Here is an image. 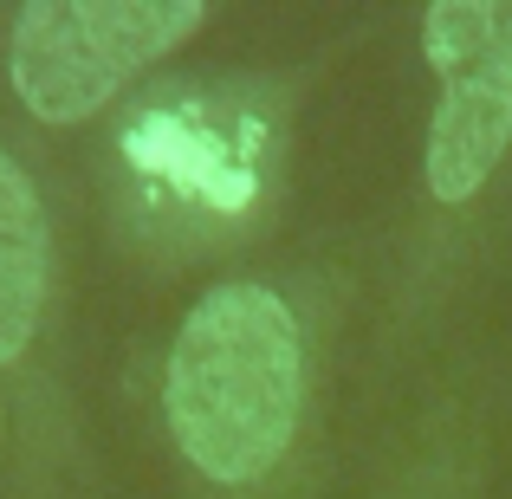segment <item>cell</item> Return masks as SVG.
<instances>
[{"instance_id": "4", "label": "cell", "mask_w": 512, "mask_h": 499, "mask_svg": "<svg viewBox=\"0 0 512 499\" xmlns=\"http://www.w3.org/2000/svg\"><path fill=\"white\" fill-rule=\"evenodd\" d=\"M46 208H39L26 169L0 150V363L33 344L39 305H46Z\"/></svg>"}, {"instance_id": "2", "label": "cell", "mask_w": 512, "mask_h": 499, "mask_svg": "<svg viewBox=\"0 0 512 499\" xmlns=\"http://www.w3.org/2000/svg\"><path fill=\"white\" fill-rule=\"evenodd\" d=\"M201 20L195 0H33L13 20L7 78L33 117L85 124Z\"/></svg>"}, {"instance_id": "1", "label": "cell", "mask_w": 512, "mask_h": 499, "mask_svg": "<svg viewBox=\"0 0 512 499\" xmlns=\"http://www.w3.org/2000/svg\"><path fill=\"white\" fill-rule=\"evenodd\" d=\"M299 325L266 286H214L169 350L163 409L182 454L221 487H247L299 428Z\"/></svg>"}, {"instance_id": "3", "label": "cell", "mask_w": 512, "mask_h": 499, "mask_svg": "<svg viewBox=\"0 0 512 499\" xmlns=\"http://www.w3.org/2000/svg\"><path fill=\"white\" fill-rule=\"evenodd\" d=\"M441 111L428 124V195L474 201L512 143V0H435L422 13Z\"/></svg>"}, {"instance_id": "5", "label": "cell", "mask_w": 512, "mask_h": 499, "mask_svg": "<svg viewBox=\"0 0 512 499\" xmlns=\"http://www.w3.org/2000/svg\"><path fill=\"white\" fill-rule=\"evenodd\" d=\"M130 163L150 169L156 182H169L175 195H195V201H214V208H240L253 195V169L234 163L221 150L214 130H201L195 117L182 111H150L137 130L124 137Z\"/></svg>"}]
</instances>
